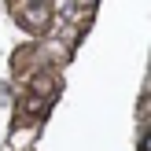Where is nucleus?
<instances>
[{
    "instance_id": "f03ea898",
    "label": "nucleus",
    "mask_w": 151,
    "mask_h": 151,
    "mask_svg": "<svg viewBox=\"0 0 151 151\" xmlns=\"http://www.w3.org/2000/svg\"><path fill=\"white\" fill-rule=\"evenodd\" d=\"M140 147H144V151H151V129L144 133V144H140Z\"/></svg>"
},
{
    "instance_id": "7ed1b4c3",
    "label": "nucleus",
    "mask_w": 151,
    "mask_h": 151,
    "mask_svg": "<svg viewBox=\"0 0 151 151\" xmlns=\"http://www.w3.org/2000/svg\"><path fill=\"white\" fill-rule=\"evenodd\" d=\"M78 4H81V7H92V4H96V0H78Z\"/></svg>"
},
{
    "instance_id": "f257e3e1",
    "label": "nucleus",
    "mask_w": 151,
    "mask_h": 151,
    "mask_svg": "<svg viewBox=\"0 0 151 151\" xmlns=\"http://www.w3.org/2000/svg\"><path fill=\"white\" fill-rule=\"evenodd\" d=\"M26 26H29V29H41V26H48V7H33V11L26 15Z\"/></svg>"
}]
</instances>
